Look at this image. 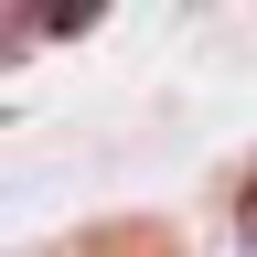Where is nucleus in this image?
Segmentation results:
<instances>
[{
    "label": "nucleus",
    "instance_id": "f257e3e1",
    "mask_svg": "<svg viewBox=\"0 0 257 257\" xmlns=\"http://www.w3.org/2000/svg\"><path fill=\"white\" fill-rule=\"evenodd\" d=\"M96 11H107V0H43V32H86Z\"/></svg>",
    "mask_w": 257,
    "mask_h": 257
},
{
    "label": "nucleus",
    "instance_id": "f03ea898",
    "mask_svg": "<svg viewBox=\"0 0 257 257\" xmlns=\"http://www.w3.org/2000/svg\"><path fill=\"white\" fill-rule=\"evenodd\" d=\"M236 225H246V257H257V182H246V214H236Z\"/></svg>",
    "mask_w": 257,
    "mask_h": 257
}]
</instances>
